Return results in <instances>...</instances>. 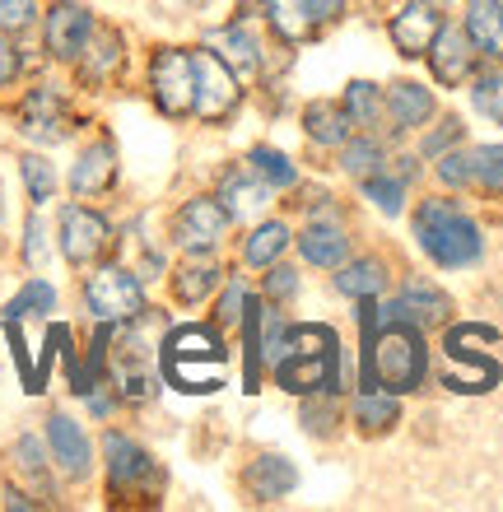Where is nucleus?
Listing matches in <instances>:
<instances>
[{"mask_svg": "<svg viewBox=\"0 0 503 512\" xmlns=\"http://www.w3.org/2000/svg\"><path fill=\"white\" fill-rule=\"evenodd\" d=\"M410 238H415L424 261L443 275L476 270L490 256L485 219L466 205V196H452V191H429L410 205Z\"/></svg>", "mask_w": 503, "mask_h": 512, "instance_id": "f257e3e1", "label": "nucleus"}, {"mask_svg": "<svg viewBox=\"0 0 503 512\" xmlns=\"http://www.w3.org/2000/svg\"><path fill=\"white\" fill-rule=\"evenodd\" d=\"M5 117L10 131L33 149H61L75 145L89 126V112L80 108V89L70 84L66 70H38L28 75L24 89L14 98H5Z\"/></svg>", "mask_w": 503, "mask_h": 512, "instance_id": "f03ea898", "label": "nucleus"}, {"mask_svg": "<svg viewBox=\"0 0 503 512\" xmlns=\"http://www.w3.org/2000/svg\"><path fill=\"white\" fill-rule=\"evenodd\" d=\"M98 480L108 508H159L168 499V466L140 433L117 419L98 433Z\"/></svg>", "mask_w": 503, "mask_h": 512, "instance_id": "7ed1b4c3", "label": "nucleus"}, {"mask_svg": "<svg viewBox=\"0 0 503 512\" xmlns=\"http://www.w3.org/2000/svg\"><path fill=\"white\" fill-rule=\"evenodd\" d=\"M434 382V345L415 322H382L373 340H359L354 387H382L392 396H415Z\"/></svg>", "mask_w": 503, "mask_h": 512, "instance_id": "20e7f679", "label": "nucleus"}, {"mask_svg": "<svg viewBox=\"0 0 503 512\" xmlns=\"http://www.w3.org/2000/svg\"><path fill=\"white\" fill-rule=\"evenodd\" d=\"M229 331L215 322H168L159 331V373L182 396H215L229 382Z\"/></svg>", "mask_w": 503, "mask_h": 512, "instance_id": "39448f33", "label": "nucleus"}, {"mask_svg": "<svg viewBox=\"0 0 503 512\" xmlns=\"http://www.w3.org/2000/svg\"><path fill=\"white\" fill-rule=\"evenodd\" d=\"M503 345V331L485 317H452L438 331V364L434 382L452 396H490L503 382V359L494 350Z\"/></svg>", "mask_w": 503, "mask_h": 512, "instance_id": "423d86ee", "label": "nucleus"}, {"mask_svg": "<svg viewBox=\"0 0 503 512\" xmlns=\"http://www.w3.org/2000/svg\"><path fill=\"white\" fill-rule=\"evenodd\" d=\"M271 382L289 391L294 401L308 391H345L354 387L350 354L340 345V331L331 322H294L289 317V345L285 359L271 368Z\"/></svg>", "mask_w": 503, "mask_h": 512, "instance_id": "0eeeda50", "label": "nucleus"}, {"mask_svg": "<svg viewBox=\"0 0 503 512\" xmlns=\"http://www.w3.org/2000/svg\"><path fill=\"white\" fill-rule=\"evenodd\" d=\"M75 298H80V317L84 322H108V326H122V322H140L154 312V298H150V284L136 275L131 261L122 256H108L98 266L80 270V284H75Z\"/></svg>", "mask_w": 503, "mask_h": 512, "instance_id": "6e6552de", "label": "nucleus"}, {"mask_svg": "<svg viewBox=\"0 0 503 512\" xmlns=\"http://www.w3.org/2000/svg\"><path fill=\"white\" fill-rule=\"evenodd\" d=\"M52 233H56V256H61V266L70 275L117 256V219L108 215L103 201H75V196L56 201Z\"/></svg>", "mask_w": 503, "mask_h": 512, "instance_id": "1a4fd4ad", "label": "nucleus"}, {"mask_svg": "<svg viewBox=\"0 0 503 512\" xmlns=\"http://www.w3.org/2000/svg\"><path fill=\"white\" fill-rule=\"evenodd\" d=\"M145 98L164 122H191L196 103V47L182 42H154L145 52Z\"/></svg>", "mask_w": 503, "mask_h": 512, "instance_id": "9d476101", "label": "nucleus"}, {"mask_svg": "<svg viewBox=\"0 0 503 512\" xmlns=\"http://www.w3.org/2000/svg\"><path fill=\"white\" fill-rule=\"evenodd\" d=\"M42 438H47V452H52V466L61 475L66 489H84L94 485L98 475V438L89 433V419H80L66 405H47L42 415Z\"/></svg>", "mask_w": 503, "mask_h": 512, "instance_id": "9b49d317", "label": "nucleus"}, {"mask_svg": "<svg viewBox=\"0 0 503 512\" xmlns=\"http://www.w3.org/2000/svg\"><path fill=\"white\" fill-rule=\"evenodd\" d=\"M66 75L80 89V98H98V94L122 89L126 75H131V38H126V28L112 24V19H98V28L84 42L80 61Z\"/></svg>", "mask_w": 503, "mask_h": 512, "instance_id": "f8f14e48", "label": "nucleus"}, {"mask_svg": "<svg viewBox=\"0 0 503 512\" xmlns=\"http://www.w3.org/2000/svg\"><path fill=\"white\" fill-rule=\"evenodd\" d=\"M164 238L177 256L191 252H224L233 238V219L224 215V205L215 201V191H191L168 210Z\"/></svg>", "mask_w": 503, "mask_h": 512, "instance_id": "ddd939ff", "label": "nucleus"}, {"mask_svg": "<svg viewBox=\"0 0 503 512\" xmlns=\"http://www.w3.org/2000/svg\"><path fill=\"white\" fill-rule=\"evenodd\" d=\"M94 28H98V10L89 0H42V19L33 42H38L42 61L52 70H70L80 61Z\"/></svg>", "mask_w": 503, "mask_h": 512, "instance_id": "4468645a", "label": "nucleus"}, {"mask_svg": "<svg viewBox=\"0 0 503 512\" xmlns=\"http://www.w3.org/2000/svg\"><path fill=\"white\" fill-rule=\"evenodd\" d=\"M243 103H247L243 75L201 42L196 47V103H191V122L219 131V126H229L243 112Z\"/></svg>", "mask_w": 503, "mask_h": 512, "instance_id": "2eb2a0df", "label": "nucleus"}, {"mask_svg": "<svg viewBox=\"0 0 503 512\" xmlns=\"http://www.w3.org/2000/svg\"><path fill=\"white\" fill-rule=\"evenodd\" d=\"M452 317H457L452 294L434 280V275H420V270L396 275V284L382 294V322H415L420 331L438 336Z\"/></svg>", "mask_w": 503, "mask_h": 512, "instance_id": "dca6fc26", "label": "nucleus"}, {"mask_svg": "<svg viewBox=\"0 0 503 512\" xmlns=\"http://www.w3.org/2000/svg\"><path fill=\"white\" fill-rule=\"evenodd\" d=\"M61 182H66V196H75V201H108V196H117V187H122V149H117L112 131L84 135L75 154H70Z\"/></svg>", "mask_w": 503, "mask_h": 512, "instance_id": "f3484780", "label": "nucleus"}, {"mask_svg": "<svg viewBox=\"0 0 503 512\" xmlns=\"http://www.w3.org/2000/svg\"><path fill=\"white\" fill-rule=\"evenodd\" d=\"M0 471H5V480L24 485L28 494H38L42 508H61L66 503V485H61V475L52 466V452H47L42 429L14 433L10 443H5V452H0Z\"/></svg>", "mask_w": 503, "mask_h": 512, "instance_id": "a211bd4d", "label": "nucleus"}, {"mask_svg": "<svg viewBox=\"0 0 503 512\" xmlns=\"http://www.w3.org/2000/svg\"><path fill=\"white\" fill-rule=\"evenodd\" d=\"M205 47L219 52L229 61L243 84H257L266 70H271V42H266V24H261V14H233L229 24H215L205 33Z\"/></svg>", "mask_w": 503, "mask_h": 512, "instance_id": "6ab92c4d", "label": "nucleus"}, {"mask_svg": "<svg viewBox=\"0 0 503 512\" xmlns=\"http://www.w3.org/2000/svg\"><path fill=\"white\" fill-rule=\"evenodd\" d=\"M229 280V261L224 252H191V256H173L164 284H168V303L177 308H210V298L219 294V284Z\"/></svg>", "mask_w": 503, "mask_h": 512, "instance_id": "aec40b11", "label": "nucleus"}, {"mask_svg": "<svg viewBox=\"0 0 503 512\" xmlns=\"http://www.w3.org/2000/svg\"><path fill=\"white\" fill-rule=\"evenodd\" d=\"M476 66H480V56H476V47H471V38H466V28L457 24V14H448L443 28H438V38L429 42V52H424L429 84L457 94V89H466V80L476 75Z\"/></svg>", "mask_w": 503, "mask_h": 512, "instance_id": "412c9836", "label": "nucleus"}, {"mask_svg": "<svg viewBox=\"0 0 503 512\" xmlns=\"http://www.w3.org/2000/svg\"><path fill=\"white\" fill-rule=\"evenodd\" d=\"M448 5H438V0H392V10H387V38H392L396 56L401 61H424L429 52V42L438 38V28L448 19Z\"/></svg>", "mask_w": 503, "mask_h": 512, "instance_id": "4be33fe9", "label": "nucleus"}, {"mask_svg": "<svg viewBox=\"0 0 503 512\" xmlns=\"http://www.w3.org/2000/svg\"><path fill=\"white\" fill-rule=\"evenodd\" d=\"M210 191H215V201L224 205V215L233 219V229H247L252 219L271 215V205H275V191L266 187L243 159L224 163L215 173V182H210Z\"/></svg>", "mask_w": 503, "mask_h": 512, "instance_id": "5701e85b", "label": "nucleus"}, {"mask_svg": "<svg viewBox=\"0 0 503 512\" xmlns=\"http://www.w3.org/2000/svg\"><path fill=\"white\" fill-rule=\"evenodd\" d=\"M382 98H387V140H392V145H401V140H410L415 131H424V126L443 112L438 89L434 84H424V80L382 84Z\"/></svg>", "mask_w": 503, "mask_h": 512, "instance_id": "b1692460", "label": "nucleus"}, {"mask_svg": "<svg viewBox=\"0 0 503 512\" xmlns=\"http://www.w3.org/2000/svg\"><path fill=\"white\" fill-rule=\"evenodd\" d=\"M243 494L247 503H257V508H271V503H285L294 489H299V466L294 457L285 452H257V457L243 466Z\"/></svg>", "mask_w": 503, "mask_h": 512, "instance_id": "393cba45", "label": "nucleus"}, {"mask_svg": "<svg viewBox=\"0 0 503 512\" xmlns=\"http://www.w3.org/2000/svg\"><path fill=\"white\" fill-rule=\"evenodd\" d=\"M294 224H289L285 215H261L252 219L243 229V238H238V266L243 270H266L275 266V261H285L289 252H294Z\"/></svg>", "mask_w": 503, "mask_h": 512, "instance_id": "a878e982", "label": "nucleus"}, {"mask_svg": "<svg viewBox=\"0 0 503 512\" xmlns=\"http://www.w3.org/2000/svg\"><path fill=\"white\" fill-rule=\"evenodd\" d=\"M294 252L308 270H336L345 256L354 252V233H350V219H317V224H303L294 233Z\"/></svg>", "mask_w": 503, "mask_h": 512, "instance_id": "bb28decb", "label": "nucleus"}, {"mask_svg": "<svg viewBox=\"0 0 503 512\" xmlns=\"http://www.w3.org/2000/svg\"><path fill=\"white\" fill-rule=\"evenodd\" d=\"M392 284H396V270H392V261L378 252H350L331 270V289H336L340 298H350V303L354 298H382Z\"/></svg>", "mask_w": 503, "mask_h": 512, "instance_id": "cd10ccee", "label": "nucleus"}, {"mask_svg": "<svg viewBox=\"0 0 503 512\" xmlns=\"http://www.w3.org/2000/svg\"><path fill=\"white\" fill-rule=\"evenodd\" d=\"M406 415V396H392L382 387H350V401H345V424L364 438H382L392 433Z\"/></svg>", "mask_w": 503, "mask_h": 512, "instance_id": "c85d7f7f", "label": "nucleus"}, {"mask_svg": "<svg viewBox=\"0 0 503 512\" xmlns=\"http://www.w3.org/2000/svg\"><path fill=\"white\" fill-rule=\"evenodd\" d=\"M14 173H19V187H24V205L33 210H52L61 201V168L52 163V149H33L24 145L19 159H14Z\"/></svg>", "mask_w": 503, "mask_h": 512, "instance_id": "c756f323", "label": "nucleus"}, {"mask_svg": "<svg viewBox=\"0 0 503 512\" xmlns=\"http://www.w3.org/2000/svg\"><path fill=\"white\" fill-rule=\"evenodd\" d=\"M299 126H303V135H308V145L322 149V154H336L354 135V122L340 98H308L299 112Z\"/></svg>", "mask_w": 503, "mask_h": 512, "instance_id": "7c9ffc66", "label": "nucleus"}, {"mask_svg": "<svg viewBox=\"0 0 503 512\" xmlns=\"http://www.w3.org/2000/svg\"><path fill=\"white\" fill-rule=\"evenodd\" d=\"M56 312H61V289L56 280H47L42 270H28L24 284L5 298V308H0V322H52Z\"/></svg>", "mask_w": 503, "mask_h": 512, "instance_id": "2f4dec72", "label": "nucleus"}, {"mask_svg": "<svg viewBox=\"0 0 503 512\" xmlns=\"http://www.w3.org/2000/svg\"><path fill=\"white\" fill-rule=\"evenodd\" d=\"M457 24L476 47L480 61H503V5L499 0H462L457 5Z\"/></svg>", "mask_w": 503, "mask_h": 512, "instance_id": "473e14b6", "label": "nucleus"}, {"mask_svg": "<svg viewBox=\"0 0 503 512\" xmlns=\"http://www.w3.org/2000/svg\"><path fill=\"white\" fill-rule=\"evenodd\" d=\"M257 14H261V24H266V33H271L280 47H308V42L322 38L303 0H261Z\"/></svg>", "mask_w": 503, "mask_h": 512, "instance_id": "72a5a7b5", "label": "nucleus"}, {"mask_svg": "<svg viewBox=\"0 0 503 512\" xmlns=\"http://www.w3.org/2000/svg\"><path fill=\"white\" fill-rule=\"evenodd\" d=\"M14 256L24 270H47L56 261V233H52V215L28 205L19 219V238H14Z\"/></svg>", "mask_w": 503, "mask_h": 512, "instance_id": "f704fd0d", "label": "nucleus"}, {"mask_svg": "<svg viewBox=\"0 0 503 512\" xmlns=\"http://www.w3.org/2000/svg\"><path fill=\"white\" fill-rule=\"evenodd\" d=\"M354 191H359V201H368L382 219H401L410 210V191H415V187H410L406 177H396L392 168L382 163L378 173L359 177V182H354Z\"/></svg>", "mask_w": 503, "mask_h": 512, "instance_id": "c9c22d12", "label": "nucleus"}, {"mask_svg": "<svg viewBox=\"0 0 503 512\" xmlns=\"http://www.w3.org/2000/svg\"><path fill=\"white\" fill-rule=\"evenodd\" d=\"M387 154H392V140L387 135H373V131H354L345 145L336 149V173L350 177V182H359V177L378 173L382 163H387Z\"/></svg>", "mask_w": 503, "mask_h": 512, "instance_id": "e433bc0d", "label": "nucleus"}, {"mask_svg": "<svg viewBox=\"0 0 503 512\" xmlns=\"http://www.w3.org/2000/svg\"><path fill=\"white\" fill-rule=\"evenodd\" d=\"M340 103H345V112H350L354 131L387 135V98H382L378 80H350L345 89H340Z\"/></svg>", "mask_w": 503, "mask_h": 512, "instance_id": "4c0bfd02", "label": "nucleus"}, {"mask_svg": "<svg viewBox=\"0 0 503 512\" xmlns=\"http://www.w3.org/2000/svg\"><path fill=\"white\" fill-rule=\"evenodd\" d=\"M38 70H47V61H42L38 47H28L24 38L0 33V103L19 94V89H24V80H28V75H38Z\"/></svg>", "mask_w": 503, "mask_h": 512, "instance_id": "58836bf2", "label": "nucleus"}, {"mask_svg": "<svg viewBox=\"0 0 503 512\" xmlns=\"http://www.w3.org/2000/svg\"><path fill=\"white\" fill-rule=\"evenodd\" d=\"M462 94H466V103H471V112H476L480 122L503 126V61H480Z\"/></svg>", "mask_w": 503, "mask_h": 512, "instance_id": "ea45409f", "label": "nucleus"}, {"mask_svg": "<svg viewBox=\"0 0 503 512\" xmlns=\"http://www.w3.org/2000/svg\"><path fill=\"white\" fill-rule=\"evenodd\" d=\"M471 196L485 205H503V140L471 145Z\"/></svg>", "mask_w": 503, "mask_h": 512, "instance_id": "a19ab883", "label": "nucleus"}, {"mask_svg": "<svg viewBox=\"0 0 503 512\" xmlns=\"http://www.w3.org/2000/svg\"><path fill=\"white\" fill-rule=\"evenodd\" d=\"M243 163L261 177V182H266V187L275 191V196H289V191L303 182V173H299V163H294V154H285V149H275V145H252V149L243 154Z\"/></svg>", "mask_w": 503, "mask_h": 512, "instance_id": "79ce46f5", "label": "nucleus"}, {"mask_svg": "<svg viewBox=\"0 0 503 512\" xmlns=\"http://www.w3.org/2000/svg\"><path fill=\"white\" fill-rule=\"evenodd\" d=\"M410 140H415V154H420L424 163H434L438 154H448V149L471 145V126H466L462 112H438L434 122L424 126V131H415Z\"/></svg>", "mask_w": 503, "mask_h": 512, "instance_id": "37998d69", "label": "nucleus"}, {"mask_svg": "<svg viewBox=\"0 0 503 512\" xmlns=\"http://www.w3.org/2000/svg\"><path fill=\"white\" fill-rule=\"evenodd\" d=\"M299 424L308 438H336L345 424V396L340 391H308L299 396Z\"/></svg>", "mask_w": 503, "mask_h": 512, "instance_id": "c03bdc74", "label": "nucleus"}, {"mask_svg": "<svg viewBox=\"0 0 503 512\" xmlns=\"http://www.w3.org/2000/svg\"><path fill=\"white\" fill-rule=\"evenodd\" d=\"M252 294H257V284H247L243 270H233L229 266V280L219 284V294L210 298V322L219 326V331H238V322H243V312L247 303H252Z\"/></svg>", "mask_w": 503, "mask_h": 512, "instance_id": "a18cd8bd", "label": "nucleus"}, {"mask_svg": "<svg viewBox=\"0 0 503 512\" xmlns=\"http://www.w3.org/2000/svg\"><path fill=\"white\" fill-rule=\"evenodd\" d=\"M429 177H434L438 191H452V196H471V145H457L448 154H438L429 163Z\"/></svg>", "mask_w": 503, "mask_h": 512, "instance_id": "49530a36", "label": "nucleus"}, {"mask_svg": "<svg viewBox=\"0 0 503 512\" xmlns=\"http://www.w3.org/2000/svg\"><path fill=\"white\" fill-rule=\"evenodd\" d=\"M257 294L266 298V303H275V308H289V303L303 294V270L289 266V261H275V266L261 270Z\"/></svg>", "mask_w": 503, "mask_h": 512, "instance_id": "de8ad7c7", "label": "nucleus"}, {"mask_svg": "<svg viewBox=\"0 0 503 512\" xmlns=\"http://www.w3.org/2000/svg\"><path fill=\"white\" fill-rule=\"evenodd\" d=\"M42 19V0H0V33L33 42Z\"/></svg>", "mask_w": 503, "mask_h": 512, "instance_id": "09e8293b", "label": "nucleus"}, {"mask_svg": "<svg viewBox=\"0 0 503 512\" xmlns=\"http://www.w3.org/2000/svg\"><path fill=\"white\" fill-rule=\"evenodd\" d=\"M80 410L89 424H112V419H122V396L112 382H98L94 391H84L80 396Z\"/></svg>", "mask_w": 503, "mask_h": 512, "instance_id": "8fccbe9b", "label": "nucleus"}, {"mask_svg": "<svg viewBox=\"0 0 503 512\" xmlns=\"http://www.w3.org/2000/svg\"><path fill=\"white\" fill-rule=\"evenodd\" d=\"M0 336H5V345H10L14 368H19V382H24V391H28L33 387V345H28V336H24V322H0Z\"/></svg>", "mask_w": 503, "mask_h": 512, "instance_id": "3c124183", "label": "nucleus"}, {"mask_svg": "<svg viewBox=\"0 0 503 512\" xmlns=\"http://www.w3.org/2000/svg\"><path fill=\"white\" fill-rule=\"evenodd\" d=\"M303 5H308V14H313L317 33H331V28H340L345 19H350V10H354V0H303Z\"/></svg>", "mask_w": 503, "mask_h": 512, "instance_id": "603ef678", "label": "nucleus"}, {"mask_svg": "<svg viewBox=\"0 0 503 512\" xmlns=\"http://www.w3.org/2000/svg\"><path fill=\"white\" fill-rule=\"evenodd\" d=\"M299 219H303V224H317V219H345V205H340L336 191L322 187V196H313V201L303 205Z\"/></svg>", "mask_w": 503, "mask_h": 512, "instance_id": "864d4df0", "label": "nucleus"}, {"mask_svg": "<svg viewBox=\"0 0 503 512\" xmlns=\"http://www.w3.org/2000/svg\"><path fill=\"white\" fill-rule=\"evenodd\" d=\"M438 5H448V10H452V5H457V0H438Z\"/></svg>", "mask_w": 503, "mask_h": 512, "instance_id": "5fc2aeb1", "label": "nucleus"}, {"mask_svg": "<svg viewBox=\"0 0 503 512\" xmlns=\"http://www.w3.org/2000/svg\"><path fill=\"white\" fill-rule=\"evenodd\" d=\"M382 5H392V0H382Z\"/></svg>", "mask_w": 503, "mask_h": 512, "instance_id": "6e6d98bb", "label": "nucleus"}, {"mask_svg": "<svg viewBox=\"0 0 503 512\" xmlns=\"http://www.w3.org/2000/svg\"><path fill=\"white\" fill-rule=\"evenodd\" d=\"M499 5H503V0H499Z\"/></svg>", "mask_w": 503, "mask_h": 512, "instance_id": "4d7b16f0", "label": "nucleus"}]
</instances>
